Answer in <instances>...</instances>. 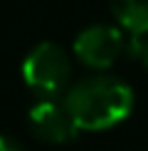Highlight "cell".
<instances>
[{"label": "cell", "instance_id": "277c9868", "mask_svg": "<svg viewBox=\"0 0 148 151\" xmlns=\"http://www.w3.org/2000/svg\"><path fill=\"white\" fill-rule=\"evenodd\" d=\"M30 131L35 139L47 144H64L77 136V122L64 102L57 99H40L30 109Z\"/></svg>", "mask_w": 148, "mask_h": 151}, {"label": "cell", "instance_id": "7a4b0ae2", "mask_svg": "<svg viewBox=\"0 0 148 151\" xmlns=\"http://www.w3.org/2000/svg\"><path fill=\"white\" fill-rule=\"evenodd\" d=\"M22 79L42 99H54L67 94L72 79L69 55L54 42H40L27 52L22 62Z\"/></svg>", "mask_w": 148, "mask_h": 151}, {"label": "cell", "instance_id": "8992f818", "mask_svg": "<svg viewBox=\"0 0 148 151\" xmlns=\"http://www.w3.org/2000/svg\"><path fill=\"white\" fill-rule=\"evenodd\" d=\"M0 151H22V149L17 146L10 136H3V141H0Z\"/></svg>", "mask_w": 148, "mask_h": 151}, {"label": "cell", "instance_id": "3957f363", "mask_svg": "<svg viewBox=\"0 0 148 151\" xmlns=\"http://www.w3.org/2000/svg\"><path fill=\"white\" fill-rule=\"evenodd\" d=\"M126 50V37L114 25H89L74 37V55L91 70H109Z\"/></svg>", "mask_w": 148, "mask_h": 151}, {"label": "cell", "instance_id": "6da1fadb", "mask_svg": "<svg viewBox=\"0 0 148 151\" xmlns=\"http://www.w3.org/2000/svg\"><path fill=\"white\" fill-rule=\"evenodd\" d=\"M64 104L79 129L104 131L121 124L131 114L133 89L119 77L94 74L74 82L64 94Z\"/></svg>", "mask_w": 148, "mask_h": 151}, {"label": "cell", "instance_id": "52a82bcc", "mask_svg": "<svg viewBox=\"0 0 148 151\" xmlns=\"http://www.w3.org/2000/svg\"><path fill=\"white\" fill-rule=\"evenodd\" d=\"M141 57H143V62H146V65H148V42H146V45H143V52H141Z\"/></svg>", "mask_w": 148, "mask_h": 151}, {"label": "cell", "instance_id": "5b68a950", "mask_svg": "<svg viewBox=\"0 0 148 151\" xmlns=\"http://www.w3.org/2000/svg\"><path fill=\"white\" fill-rule=\"evenodd\" d=\"M111 12L131 35H148V0H109Z\"/></svg>", "mask_w": 148, "mask_h": 151}]
</instances>
